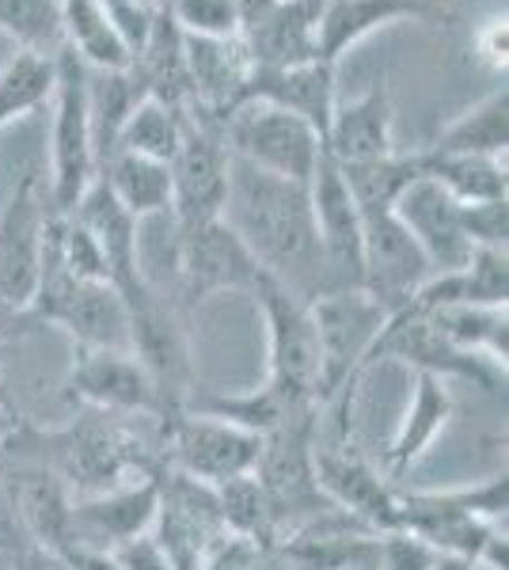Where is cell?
I'll use <instances>...</instances> for the list:
<instances>
[{"label": "cell", "mask_w": 509, "mask_h": 570, "mask_svg": "<svg viewBox=\"0 0 509 570\" xmlns=\"http://www.w3.org/2000/svg\"><path fill=\"white\" fill-rule=\"evenodd\" d=\"M225 220L236 236L255 252L266 274L293 289L301 301L323 293V255L316 220H312L309 187L285 183L277 176L236 160L228 164V202Z\"/></svg>", "instance_id": "cell-1"}, {"label": "cell", "mask_w": 509, "mask_h": 570, "mask_svg": "<svg viewBox=\"0 0 509 570\" xmlns=\"http://www.w3.org/2000/svg\"><path fill=\"white\" fill-rule=\"evenodd\" d=\"M4 445L20 449V453L35 456L50 472H58L77 499L99 494L107 487L134 480V475H149L164 468L153 461V453L145 449V438L129 426V419L99 415V411H85V407L58 434L20 426Z\"/></svg>", "instance_id": "cell-2"}, {"label": "cell", "mask_w": 509, "mask_h": 570, "mask_svg": "<svg viewBox=\"0 0 509 570\" xmlns=\"http://www.w3.org/2000/svg\"><path fill=\"white\" fill-rule=\"evenodd\" d=\"M123 297L129 312V354L145 365L156 384L164 419L179 415L187 411L194 392H202L190 343V312L149 278L123 289Z\"/></svg>", "instance_id": "cell-3"}, {"label": "cell", "mask_w": 509, "mask_h": 570, "mask_svg": "<svg viewBox=\"0 0 509 570\" xmlns=\"http://www.w3.org/2000/svg\"><path fill=\"white\" fill-rule=\"evenodd\" d=\"M266 327V381L277 400L297 415L320 411V343L309 301L285 289L277 278H266L255 293Z\"/></svg>", "instance_id": "cell-4"}, {"label": "cell", "mask_w": 509, "mask_h": 570, "mask_svg": "<svg viewBox=\"0 0 509 570\" xmlns=\"http://www.w3.org/2000/svg\"><path fill=\"white\" fill-rule=\"evenodd\" d=\"M271 278L255 252L236 236L225 217L209 220L190 233H175L172 244V297L194 312L221 293H247L255 297Z\"/></svg>", "instance_id": "cell-5"}, {"label": "cell", "mask_w": 509, "mask_h": 570, "mask_svg": "<svg viewBox=\"0 0 509 570\" xmlns=\"http://www.w3.org/2000/svg\"><path fill=\"white\" fill-rule=\"evenodd\" d=\"M53 134H50V198L53 214H69L80 195L99 176L96 141H91V115H88V66L61 46L53 53Z\"/></svg>", "instance_id": "cell-6"}, {"label": "cell", "mask_w": 509, "mask_h": 570, "mask_svg": "<svg viewBox=\"0 0 509 570\" xmlns=\"http://www.w3.org/2000/svg\"><path fill=\"white\" fill-rule=\"evenodd\" d=\"M228 164H233V153L225 145V122L187 107L183 141L168 164L175 233H190V228L225 217Z\"/></svg>", "instance_id": "cell-7"}, {"label": "cell", "mask_w": 509, "mask_h": 570, "mask_svg": "<svg viewBox=\"0 0 509 570\" xmlns=\"http://www.w3.org/2000/svg\"><path fill=\"white\" fill-rule=\"evenodd\" d=\"M309 312L320 343V403H327L361 381L388 308L365 289H327L309 301Z\"/></svg>", "instance_id": "cell-8"}, {"label": "cell", "mask_w": 509, "mask_h": 570, "mask_svg": "<svg viewBox=\"0 0 509 570\" xmlns=\"http://www.w3.org/2000/svg\"><path fill=\"white\" fill-rule=\"evenodd\" d=\"M225 145L236 160L301 187L312 183V171L323 156V137L304 118L255 99L233 110V118L225 122Z\"/></svg>", "instance_id": "cell-9"}, {"label": "cell", "mask_w": 509, "mask_h": 570, "mask_svg": "<svg viewBox=\"0 0 509 570\" xmlns=\"http://www.w3.org/2000/svg\"><path fill=\"white\" fill-rule=\"evenodd\" d=\"M381 362H400L407 370L441 376V381H471L483 392H498V384L506 381L502 365L452 346L430 320V312H422L419 305L388 312L381 335H376L373 351L365 357V370H373Z\"/></svg>", "instance_id": "cell-10"}, {"label": "cell", "mask_w": 509, "mask_h": 570, "mask_svg": "<svg viewBox=\"0 0 509 570\" xmlns=\"http://www.w3.org/2000/svg\"><path fill=\"white\" fill-rule=\"evenodd\" d=\"M263 453V438L233 422H221L198 411H179L164 419V468L183 472L206 487L252 475Z\"/></svg>", "instance_id": "cell-11"}, {"label": "cell", "mask_w": 509, "mask_h": 570, "mask_svg": "<svg viewBox=\"0 0 509 570\" xmlns=\"http://www.w3.org/2000/svg\"><path fill=\"white\" fill-rule=\"evenodd\" d=\"M65 400L85 411L118 419H164L160 395L145 365L129 351H91L72 346V362L65 373Z\"/></svg>", "instance_id": "cell-12"}, {"label": "cell", "mask_w": 509, "mask_h": 570, "mask_svg": "<svg viewBox=\"0 0 509 570\" xmlns=\"http://www.w3.org/2000/svg\"><path fill=\"white\" fill-rule=\"evenodd\" d=\"M20 456H23V464L16 468L12 480L0 475L8 518H12V529L20 532L27 544H35L39 551H46L53 563H61V559L77 548V529H72L77 494L69 491V483H65L58 472H50V468L27 453Z\"/></svg>", "instance_id": "cell-13"}, {"label": "cell", "mask_w": 509, "mask_h": 570, "mask_svg": "<svg viewBox=\"0 0 509 570\" xmlns=\"http://www.w3.org/2000/svg\"><path fill=\"white\" fill-rule=\"evenodd\" d=\"M217 487H206L183 472H160V505H156L153 540L164 548L175 570H198L206 551L225 537Z\"/></svg>", "instance_id": "cell-14"}, {"label": "cell", "mask_w": 509, "mask_h": 570, "mask_svg": "<svg viewBox=\"0 0 509 570\" xmlns=\"http://www.w3.org/2000/svg\"><path fill=\"white\" fill-rule=\"evenodd\" d=\"M50 198L39 171H27L0 209V301L12 308H27L35 297L42 271V244L50 225Z\"/></svg>", "instance_id": "cell-15"}, {"label": "cell", "mask_w": 509, "mask_h": 570, "mask_svg": "<svg viewBox=\"0 0 509 570\" xmlns=\"http://www.w3.org/2000/svg\"><path fill=\"white\" fill-rule=\"evenodd\" d=\"M422 247L403 228L395 209L361 214V289L376 297L388 312L411 305V297L430 278Z\"/></svg>", "instance_id": "cell-16"}, {"label": "cell", "mask_w": 509, "mask_h": 570, "mask_svg": "<svg viewBox=\"0 0 509 570\" xmlns=\"http://www.w3.org/2000/svg\"><path fill=\"white\" fill-rule=\"evenodd\" d=\"M312 220H316L323 255V293L361 289V209L342 179L339 164L327 153L320 156L309 183Z\"/></svg>", "instance_id": "cell-17"}, {"label": "cell", "mask_w": 509, "mask_h": 570, "mask_svg": "<svg viewBox=\"0 0 509 570\" xmlns=\"http://www.w3.org/2000/svg\"><path fill=\"white\" fill-rule=\"evenodd\" d=\"M160 472L134 475V480L118 487L77 499V505H72L77 548L118 551L129 540L149 537L156 521V505H160Z\"/></svg>", "instance_id": "cell-18"}, {"label": "cell", "mask_w": 509, "mask_h": 570, "mask_svg": "<svg viewBox=\"0 0 509 570\" xmlns=\"http://www.w3.org/2000/svg\"><path fill=\"white\" fill-rule=\"evenodd\" d=\"M400 20L452 27L457 23V8H452V0H323L320 58L339 66V58L350 46L365 42L373 31Z\"/></svg>", "instance_id": "cell-19"}, {"label": "cell", "mask_w": 509, "mask_h": 570, "mask_svg": "<svg viewBox=\"0 0 509 570\" xmlns=\"http://www.w3.org/2000/svg\"><path fill=\"white\" fill-rule=\"evenodd\" d=\"M395 217L403 220V228L422 247L433 274L468 266L476 247H471L464 220H460V202L449 198L433 179L422 176L419 183H411L403 190V198L395 202Z\"/></svg>", "instance_id": "cell-20"}, {"label": "cell", "mask_w": 509, "mask_h": 570, "mask_svg": "<svg viewBox=\"0 0 509 570\" xmlns=\"http://www.w3.org/2000/svg\"><path fill=\"white\" fill-rule=\"evenodd\" d=\"M183 53H187V85L190 104L202 115L228 122L236 107L247 104V77H252V58H247L239 39H198L183 35Z\"/></svg>", "instance_id": "cell-21"}, {"label": "cell", "mask_w": 509, "mask_h": 570, "mask_svg": "<svg viewBox=\"0 0 509 570\" xmlns=\"http://www.w3.org/2000/svg\"><path fill=\"white\" fill-rule=\"evenodd\" d=\"M452 415H457V400H452L449 381L430 373H414L411 395H407V407L400 422H395V434L384 449V475L388 480H403L419 468L430 449L438 445V438L449 430Z\"/></svg>", "instance_id": "cell-22"}, {"label": "cell", "mask_w": 509, "mask_h": 570, "mask_svg": "<svg viewBox=\"0 0 509 570\" xmlns=\"http://www.w3.org/2000/svg\"><path fill=\"white\" fill-rule=\"evenodd\" d=\"M247 99L255 104L282 107L290 115L304 118L320 137H327L331 115H335V66L331 61H301V66H282V69H258L252 66L247 77Z\"/></svg>", "instance_id": "cell-23"}, {"label": "cell", "mask_w": 509, "mask_h": 570, "mask_svg": "<svg viewBox=\"0 0 509 570\" xmlns=\"http://www.w3.org/2000/svg\"><path fill=\"white\" fill-rule=\"evenodd\" d=\"M69 217L91 236V244L99 247V255L107 259L110 282L118 289H129L134 282H141V220L129 217L118 198L107 190L104 179H91V187L80 195L77 206L69 209Z\"/></svg>", "instance_id": "cell-24"}, {"label": "cell", "mask_w": 509, "mask_h": 570, "mask_svg": "<svg viewBox=\"0 0 509 570\" xmlns=\"http://www.w3.org/2000/svg\"><path fill=\"white\" fill-rule=\"evenodd\" d=\"M320 12H323V0H274L271 12L239 35L252 66L282 69V66H301V61H316Z\"/></svg>", "instance_id": "cell-25"}, {"label": "cell", "mask_w": 509, "mask_h": 570, "mask_svg": "<svg viewBox=\"0 0 509 570\" xmlns=\"http://www.w3.org/2000/svg\"><path fill=\"white\" fill-rule=\"evenodd\" d=\"M323 153L346 168V164H369L381 156L395 153L392 145V99L388 88L376 85L365 96L350 99V104H335L327 137H323Z\"/></svg>", "instance_id": "cell-26"}, {"label": "cell", "mask_w": 509, "mask_h": 570, "mask_svg": "<svg viewBox=\"0 0 509 570\" xmlns=\"http://www.w3.org/2000/svg\"><path fill=\"white\" fill-rule=\"evenodd\" d=\"M99 179L118 198V206L137 220L172 214V171L168 164L115 149L99 164Z\"/></svg>", "instance_id": "cell-27"}, {"label": "cell", "mask_w": 509, "mask_h": 570, "mask_svg": "<svg viewBox=\"0 0 509 570\" xmlns=\"http://www.w3.org/2000/svg\"><path fill=\"white\" fill-rule=\"evenodd\" d=\"M422 176L433 179L449 198H457L460 206L471 202H495L506 198V164L490 160V156H464V153H433L419 149Z\"/></svg>", "instance_id": "cell-28"}, {"label": "cell", "mask_w": 509, "mask_h": 570, "mask_svg": "<svg viewBox=\"0 0 509 570\" xmlns=\"http://www.w3.org/2000/svg\"><path fill=\"white\" fill-rule=\"evenodd\" d=\"M509 145V91L506 85L495 88L483 104L464 110L460 118L433 137V153H464V156H490L502 160Z\"/></svg>", "instance_id": "cell-29"}, {"label": "cell", "mask_w": 509, "mask_h": 570, "mask_svg": "<svg viewBox=\"0 0 509 570\" xmlns=\"http://www.w3.org/2000/svg\"><path fill=\"white\" fill-rule=\"evenodd\" d=\"M61 4V31L65 46L85 61L88 69L99 72H123L129 69V53L118 42L115 27H110L104 0H58Z\"/></svg>", "instance_id": "cell-30"}, {"label": "cell", "mask_w": 509, "mask_h": 570, "mask_svg": "<svg viewBox=\"0 0 509 570\" xmlns=\"http://www.w3.org/2000/svg\"><path fill=\"white\" fill-rule=\"evenodd\" d=\"M430 320L438 324V331L449 338L452 346H460V351H468V354L487 357V362H495V365H502V370H506V351H509L506 308L449 305V308H430Z\"/></svg>", "instance_id": "cell-31"}, {"label": "cell", "mask_w": 509, "mask_h": 570, "mask_svg": "<svg viewBox=\"0 0 509 570\" xmlns=\"http://www.w3.org/2000/svg\"><path fill=\"white\" fill-rule=\"evenodd\" d=\"M339 171L346 179L361 214H376V209H395L403 190L422 179V160L419 153H388L381 160L346 164Z\"/></svg>", "instance_id": "cell-32"}, {"label": "cell", "mask_w": 509, "mask_h": 570, "mask_svg": "<svg viewBox=\"0 0 509 570\" xmlns=\"http://www.w3.org/2000/svg\"><path fill=\"white\" fill-rule=\"evenodd\" d=\"M183 118H187V107H172L156 96H145L141 104L129 110V118L118 130L115 149L134 153V156H149V160L172 164L175 149L183 141ZM110 149V153H115ZM107 160V156H104Z\"/></svg>", "instance_id": "cell-33"}, {"label": "cell", "mask_w": 509, "mask_h": 570, "mask_svg": "<svg viewBox=\"0 0 509 570\" xmlns=\"http://www.w3.org/2000/svg\"><path fill=\"white\" fill-rule=\"evenodd\" d=\"M53 80H58L53 58L31 53V50L12 53V58L4 61V69H0V130L50 104Z\"/></svg>", "instance_id": "cell-34"}, {"label": "cell", "mask_w": 509, "mask_h": 570, "mask_svg": "<svg viewBox=\"0 0 509 570\" xmlns=\"http://www.w3.org/2000/svg\"><path fill=\"white\" fill-rule=\"evenodd\" d=\"M217 502H221V518H225V529L233 537H244L252 544H277V518L274 505L266 499L263 483L252 475H239V480H228L225 487H217Z\"/></svg>", "instance_id": "cell-35"}, {"label": "cell", "mask_w": 509, "mask_h": 570, "mask_svg": "<svg viewBox=\"0 0 509 570\" xmlns=\"http://www.w3.org/2000/svg\"><path fill=\"white\" fill-rule=\"evenodd\" d=\"M0 31L16 39L20 50L53 58L65 46L61 4L58 0H0Z\"/></svg>", "instance_id": "cell-36"}, {"label": "cell", "mask_w": 509, "mask_h": 570, "mask_svg": "<svg viewBox=\"0 0 509 570\" xmlns=\"http://www.w3.org/2000/svg\"><path fill=\"white\" fill-rule=\"evenodd\" d=\"M172 20L183 35L198 39H239V16L233 0H172Z\"/></svg>", "instance_id": "cell-37"}, {"label": "cell", "mask_w": 509, "mask_h": 570, "mask_svg": "<svg viewBox=\"0 0 509 570\" xmlns=\"http://www.w3.org/2000/svg\"><path fill=\"white\" fill-rule=\"evenodd\" d=\"M460 220H464V233H468L471 247L506 252V244H509V198L460 206Z\"/></svg>", "instance_id": "cell-38"}, {"label": "cell", "mask_w": 509, "mask_h": 570, "mask_svg": "<svg viewBox=\"0 0 509 570\" xmlns=\"http://www.w3.org/2000/svg\"><path fill=\"white\" fill-rule=\"evenodd\" d=\"M104 12L110 27H115L118 42L126 46L129 61H134L137 53L145 50V42H149L153 20L160 8H149V4H141V0H104Z\"/></svg>", "instance_id": "cell-39"}, {"label": "cell", "mask_w": 509, "mask_h": 570, "mask_svg": "<svg viewBox=\"0 0 509 570\" xmlns=\"http://www.w3.org/2000/svg\"><path fill=\"white\" fill-rule=\"evenodd\" d=\"M438 563V551L425 540L411 537L403 529L381 532V551H376V570H430Z\"/></svg>", "instance_id": "cell-40"}, {"label": "cell", "mask_w": 509, "mask_h": 570, "mask_svg": "<svg viewBox=\"0 0 509 570\" xmlns=\"http://www.w3.org/2000/svg\"><path fill=\"white\" fill-rule=\"evenodd\" d=\"M258 556H263V544H252V540L225 532V537L206 551L198 570H258Z\"/></svg>", "instance_id": "cell-41"}, {"label": "cell", "mask_w": 509, "mask_h": 570, "mask_svg": "<svg viewBox=\"0 0 509 570\" xmlns=\"http://www.w3.org/2000/svg\"><path fill=\"white\" fill-rule=\"evenodd\" d=\"M115 559L123 563V570H175L172 559L164 556V548L153 540V532L149 537H137V540H129V544H123L115 551Z\"/></svg>", "instance_id": "cell-42"}, {"label": "cell", "mask_w": 509, "mask_h": 570, "mask_svg": "<svg viewBox=\"0 0 509 570\" xmlns=\"http://www.w3.org/2000/svg\"><path fill=\"white\" fill-rule=\"evenodd\" d=\"M35 316L27 308H12L0 301V351H8V346L16 343V338H23L27 331H35Z\"/></svg>", "instance_id": "cell-43"}, {"label": "cell", "mask_w": 509, "mask_h": 570, "mask_svg": "<svg viewBox=\"0 0 509 570\" xmlns=\"http://www.w3.org/2000/svg\"><path fill=\"white\" fill-rule=\"evenodd\" d=\"M479 50H483V58L490 61V69H506V16L502 20H490Z\"/></svg>", "instance_id": "cell-44"}, {"label": "cell", "mask_w": 509, "mask_h": 570, "mask_svg": "<svg viewBox=\"0 0 509 570\" xmlns=\"http://www.w3.org/2000/svg\"><path fill=\"white\" fill-rule=\"evenodd\" d=\"M20 426H23L20 415H16V411L8 407V400H4V351H0V445H4V441L12 438Z\"/></svg>", "instance_id": "cell-45"}, {"label": "cell", "mask_w": 509, "mask_h": 570, "mask_svg": "<svg viewBox=\"0 0 509 570\" xmlns=\"http://www.w3.org/2000/svg\"><path fill=\"white\" fill-rule=\"evenodd\" d=\"M430 570H479L471 559H460V556H438V563H433Z\"/></svg>", "instance_id": "cell-46"}, {"label": "cell", "mask_w": 509, "mask_h": 570, "mask_svg": "<svg viewBox=\"0 0 509 570\" xmlns=\"http://www.w3.org/2000/svg\"><path fill=\"white\" fill-rule=\"evenodd\" d=\"M12 529V518H8V502H4V483H0V532Z\"/></svg>", "instance_id": "cell-47"}, {"label": "cell", "mask_w": 509, "mask_h": 570, "mask_svg": "<svg viewBox=\"0 0 509 570\" xmlns=\"http://www.w3.org/2000/svg\"><path fill=\"white\" fill-rule=\"evenodd\" d=\"M58 570H61V567H58Z\"/></svg>", "instance_id": "cell-48"}]
</instances>
